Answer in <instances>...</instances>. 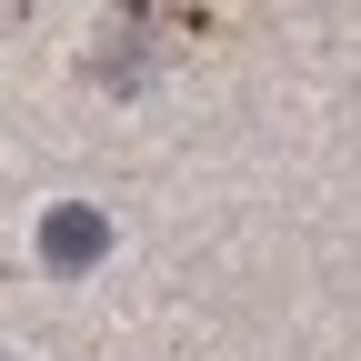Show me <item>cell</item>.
<instances>
[{
	"mask_svg": "<svg viewBox=\"0 0 361 361\" xmlns=\"http://www.w3.org/2000/svg\"><path fill=\"white\" fill-rule=\"evenodd\" d=\"M111 211H90V201H61V211H40V271H61V281H80V271H101L111 261Z\"/></svg>",
	"mask_w": 361,
	"mask_h": 361,
	"instance_id": "6da1fadb",
	"label": "cell"
},
{
	"mask_svg": "<svg viewBox=\"0 0 361 361\" xmlns=\"http://www.w3.org/2000/svg\"><path fill=\"white\" fill-rule=\"evenodd\" d=\"M0 361H11V351H0Z\"/></svg>",
	"mask_w": 361,
	"mask_h": 361,
	"instance_id": "7a4b0ae2",
	"label": "cell"
}]
</instances>
